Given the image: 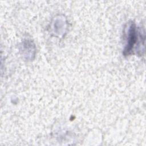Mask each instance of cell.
I'll use <instances>...</instances> for the list:
<instances>
[{
  "label": "cell",
  "instance_id": "1",
  "mask_svg": "<svg viewBox=\"0 0 146 146\" xmlns=\"http://www.w3.org/2000/svg\"><path fill=\"white\" fill-rule=\"evenodd\" d=\"M136 32V31L135 30V26L133 25L131 26L130 27V29H129L127 48L125 51H130L132 49V48L133 47V45L136 43L137 39Z\"/></svg>",
  "mask_w": 146,
  "mask_h": 146
}]
</instances>
